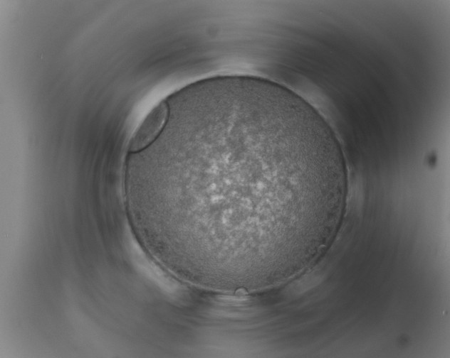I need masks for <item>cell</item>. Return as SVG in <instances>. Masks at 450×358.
Returning a JSON list of instances; mask_svg holds the SVG:
<instances>
[{
	"instance_id": "obj_1",
	"label": "cell",
	"mask_w": 450,
	"mask_h": 358,
	"mask_svg": "<svg viewBox=\"0 0 450 358\" xmlns=\"http://www.w3.org/2000/svg\"><path fill=\"white\" fill-rule=\"evenodd\" d=\"M130 178L137 224L159 261L225 291L275 286L316 259L347 191L344 155L323 116L251 76L181 95Z\"/></svg>"
},
{
	"instance_id": "obj_2",
	"label": "cell",
	"mask_w": 450,
	"mask_h": 358,
	"mask_svg": "<svg viewBox=\"0 0 450 358\" xmlns=\"http://www.w3.org/2000/svg\"><path fill=\"white\" fill-rule=\"evenodd\" d=\"M169 116L165 100L156 105L133 134L128 145L130 153H137L149 147L163 131Z\"/></svg>"
}]
</instances>
